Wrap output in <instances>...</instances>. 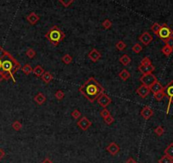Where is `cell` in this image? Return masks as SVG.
I'll list each match as a JSON object with an SVG mask.
<instances>
[{"instance_id":"cell-34","label":"cell","mask_w":173,"mask_h":163,"mask_svg":"<svg viewBox=\"0 0 173 163\" xmlns=\"http://www.w3.org/2000/svg\"><path fill=\"white\" fill-rule=\"evenodd\" d=\"M54 96H55V98L57 99L58 100H61L65 97V93L62 90H57L55 92V94H54Z\"/></svg>"},{"instance_id":"cell-26","label":"cell","mask_w":173,"mask_h":163,"mask_svg":"<svg viewBox=\"0 0 173 163\" xmlns=\"http://www.w3.org/2000/svg\"><path fill=\"white\" fill-rule=\"evenodd\" d=\"M62 61H63L66 65H70V64L72 62V57H71L69 54H66V55H65L62 57Z\"/></svg>"},{"instance_id":"cell-3","label":"cell","mask_w":173,"mask_h":163,"mask_svg":"<svg viewBox=\"0 0 173 163\" xmlns=\"http://www.w3.org/2000/svg\"><path fill=\"white\" fill-rule=\"evenodd\" d=\"M45 37L53 45L57 46L66 38V34L57 26H54L48 30V32L45 34Z\"/></svg>"},{"instance_id":"cell-42","label":"cell","mask_w":173,"mask_h":163,"mask_svg":"<svg viewBox=\"0 0 173 163\" xmlns=\"http://www.w3.org/2000/svg\"><path fill=\"white\" fill-rule=\"evenodd\" d=\"M5 156V152L3 149H0V161L2 159H3V157Z\"/></svg>"},{"instance_id":"cell-43","label":"cell","mask_w":173,"mask_h":163,"mask_svg":"<svg viewBox=\"0 0 173 163\" xmlns=\"http://www.w3.org/2000/svg\"><path fill=\"white\" fill-rule=\"evenodd\" d=\"M126 163H137L136 162V161H135L134 159L133 158V157H129L127 160H126Z\"/></svg>"},{"instance_id":"cell-35","label":"cell","mask_w":173,"mask_h":163,"mask_svg":"<svg viewBox=\"0 0 173 163\" xmlns=\"http://www.w3.org/2000/svg\"><path fill=\"white\" fill-rule=\"evenodd\" d=\"M102 26H103V27L105 29H109L111 27V26H112V22L109 19H105L103 22H102Z\"/></svg>"},{"instance_id":"cell-14","label":"cell","mask_w":173,"mask_h":163,"mask_svg":"<svg viewBox=\"0 0 173 163\" xmlns=\"http://www.w3.org/2000/svg\"><path fill=\"white\" fill-rule=\"evenodd\" d=\"M27 21L31 25H35L40 20V17L35 12H31L27 16Z\"/></svg>"},{"instance_id":"cell-10","label":"cell","mask_w":173,"mask_h":163,"mask_svg":"<svg viewBox=\"0 0 173 163\" xmlns=\"http://www.w3.org/2000/svg\"><path fill=\"white\" fill-rule=\"evenodd\" d=\"M154 115V111L149 106H144L141 111V115L144 117L145 120H149Z\"/></svg>"},{"instance_id":"cell-30","label":"cell","mask_w":173,"mask_h":163,"mask_svg":"<svg viewBox=\"0 0 173 163\" xmlns=\"http://www.w3.org/2000/svg\"><path fill=\"white\" fill-rule=\"evenodd\" d=\"M12 127L15 130V131H20L21 128H22V124L21 122L19 121H15L13 123H12Z\"/></svg>"},{"instance_id":"cell-1","label":"cell","mask_w":173,"mask_h":163,"mask_svg":"<svg viewBox=\"0 0 173 163\" xmlns=\"http://www.w3.org/2000/svg\"><path fill=\"white\" fill-rule=\"evenodd\" d=\"M20 64L8 51L0 46V83L3 80L12 79L15 83L14 75L20 69Z\"/></svg>"},{"instance_id":"cell-44","label":"cell","mask_w":173,"mask_h":163,"mask_svg":"<svg viewBox=\"0 0 173 163\" xmlns=\"http://www.w3.org/2000/svg\"><path fill=\"white\" fill-rule=\"evenodd\" d=\"M41 163H54V162H53L49 158H45V159H44V160H43V161Z\"/></svg>"},{"instance_id":"cell-9","label":"cell","mask_w":173,"mask_h":163,"mask_svg":"<svg viewBox=\"0 0 173 163\" xmlns=\"http://www.w3.org/2000/svg\"><path fill=\"white\" fill-rule=\"evenodd\" d=\"M138 39L141 41V43H142L144 45L147 46V45H149V44L153 41V37L151 36V34H149V32L144 31V32H143V33L139 36Z\"/></svg>"},{"instance_id":"cell-17","label":"cell","mask_w":173,"mask_h":163,"mask_svg":"<svg viewBox=\"0 0 173 163\" xmlns=\"http://www.w3.org/2000/svg\"><path fill=\"white\" fill-rule=\"evenodd\" d=\"M34 100L35 102L39 105V106H42L43 104H44V102L46 101V96L44 95V94L43 93H39L37 95H35L34 97Z\"/></svg>"},{"instance_id":"cell-5","label":"cell","mask_w":173,"mask_h":163,"mask_svg":"<svg viewBox=\"0 0 173 163\" xmlns=\"http://www.w3.org/2000/svg\"><path fill=\"white\" fill-rule=\"evenodd\" d=\"M173 31L172 30H171V28L167 26L166 23H164L163 25L161 26L160 31L158 32L157 36L160 38L163 39L164 41H165L166 39H168L169 38L172 37Z\"/></svg>"},{"instance_id":"cell-2","label":"cell","mask_w":173,"mask_h":163,"mask_svg":"<svg viewBox=\"0 0 173 163\" xmlns=\"http://www.w3.org/2000/svg\"><path fill=\"white\" fill-rule=\"evenodd\" d=\"M79 92L91 103H93L99 96L105 93V88L94 77H91L79 87Z\"/></svg>"},{"instance_id":"cell-40","label":"cell","mask_w":173,"mask_h":163,"mask_svg":"<svg viewBox=\"0 0 173 163\" xmlns=\"http://www.w3.org/2000/svg\"><path fill=\"white\" fill-rule=\"evenodd\" d=\"M110 115V111L107 110V109H104V110L100 112V115H101L104 119L106 118L107 116H109Z\"/></svg>"},{"instance_id":"cell-41","label":"cell","mask_w":173,"mask_h":163,"mask_svg":"<svg viewBox=\"0 0 173 163\" xmlns=\"http://www.w3.org/2000/svg\"><path fill=\"white\" fill-rule=\"evenodd\" d=\"M59 2L61 4H63L64 7H69L70 4H71V3L74 2V0H70V1H68V2H65V1H63V0H59Z\"/></svg>"},{"instance_id":"cell-39","label":"cell","mask_w":173,"mask_h":163,"mask_svg":"<svg viewBox=\"0 0 173 163\" xmlns=\"http://www.w3.org/2000/svg\"><path fill=\"white\" fill-rule=\"evenodd\" d=\"M165 43V45L169 46L170 48H173V37H171L168 39H166L165 41H164Z\"/></svg>"},{"instance_id":"cell-11","label":"cell","mask_w":173,"mask_h":163,"mask_svg":"<svg viewBox=\"0 0 173 163\" xmlns=\"http://www.w3.org/2000/svg\"><path fill=\"white\" fill-rule=\"evenodd\" d=\"M136 92H137V94L140 96L141 98L144 99V98H146L147 96L149 95V94L150 93V89L148 87L144 86V85H141V86L138 87L137 88Z\"/></svg>"},{"instance_id":"cell-21","label":"cell","mask_w":173,"mask_h":163,"mask_svg":"<svg viewBox=\"0 0 173 163\" xmlns=\"http://www.w3.org/2000/svg\"><path fill=\"white\" fill-rule=\"evenodd\" d=\"M119 60H120V62L123 65V66H127V65H129L130 63H131V61H132V59H131V58L129 57L127 55H123L119 59Z\"/></svg>"},{"instance_id":"cell-19","label":"cell","mask_w":173,"mask_h":163,"mask_svg":"<svg viewBox=\"0 0 173 163\" xmlns=\"http://www.w3.org/2000/svg\"><path fill=\"white\" fill-rule=\"evenodd\" d=\"M32 72H33L34 75L37 76V77H42L43 74L45 72V71H44V69L43 68V66H35V67L33 68Z\"/></svg>"},{"instance_id":"cell-18","label":"cell","mask_w":173,"mask_h":163,"mask_svg":"<svg viewBox=\"0 0 173 163\" xmlns=\"http://www.w3.org/2000/svg\"><path fill=\"white\" fill-rule=\"evenodd\" d=\"M42 80L46 83V84H48L52 80H53V75L49 72V71H45L43 74V76H42Z\"/></svg>"},{"instance_id":"cell-27","label":"cell","mask_w":173,"mask_h":163,"mask_svg":"<svg viewBox=\"0 0 173 163\" xmlns=\"http://www.w3.org/2000/svg\"><path fill=\"white\" fill-rule=\"evenodd\" d=\"M160 27H161V26H160L159 23L155 22V23H154V24L151 26V31L157 35V34H158V32H159V31H160Z\"/></svg>"},{"instance_id":"cell-25","label":"cell","mask_w":173,"mask_h":163,"mask_svg":"<svg viewBox=\"0 0 173 163\" xmlns=\"http://www.w3.org/2000/svg\"><path fill=\"white\" fill-rule=\"evenodd\" d=\"M115 48H117L119 51H123L126 48V44L123 41H118L115 43Z\"/></svg>"},{"instance_id":"cell-20","label":"cell","mask_w":173,"mask_h":163,"mask_svg":"<svg viewBox=\"0 0 173 163\" xmlns=\"http://www.w3.org/2000/svg\"><path fill=\"white\" fill-rule=\"evenodd\" d=\"M165 155L173 160V143H171L166 147V149L165 150Z\"/></svg>"},{"instance_id":"cell-16","label":"cell","mask_w":173,"mask_h":163,"mask_svg":"<svg viewBox=\"0 0 173 163\" xmlns=\"http://www.w3.org/2000/svg\"><path fill=\"white\" fill-rule=\"evenodd\" d=\"M154 69H155V68H154V66L153 65L149 66H141V65L138 66V70L143 73V75H144V74H149V73H152L154 71Z\"/></svg>"},{"instance_id":"cell-33","label":"cell","mask_w":173,"mask_h":163,"mask_svg":"<svg viewBox=\"0 0 173 163\" xmlns=\"http://www.w3.org/2000/svg\"><path fill=\"white\" fill-rule=\"evenodd\" d=\"M132 50H133L134 53H136V54H138V53H140V52L143 50V47H142L139 43H136V44H134V45L133 46Z\"/></svg>"},{"instance_id":"cell-13","label":"cell","mask_w":173,"mask_h":163,"mask_svg":"<svg viewBox=\"0 0 173 163\" xmlns=\"http://www.w3.org/2000/svg\"><path fill=\"white\" fill-rule=\"evenodd\" d=\"M88 58H89L92 61L97 62V61L101 58V54L97 50L96 48H93V49L89 52V54H88Z\"/></svg>"},{"instance_id":"cell-28","label":"cell","mask_w":173,"mask_h":163,"mask_svg":"<svg viewBox=\"0 0 173 163\" xmlns=\"http://www.w3.org/2000/svg\"><path fill=\"white\" fill-rule=\"evenodd\" d=\"M141 66H151L152 65V62L150 60V59L149 57H144L142 60H141Z\"/></svg>"},{"instance_id":"cell-7","label":"cell","mask_w":173,"mask_h":163,"mask_svg":"<svg viewBox=\"0 0 173 163\" xmlns=\"http://www.w3.org/2000/svg\"><path fill=\"white\" fill-rule=\"evenodd\" d=\"M77 124L82 131H86L92 126V122H91L90 120H88V118H86V116H82L77 122Z\"/></svg>"},{"instance_id":"cell-4","label":"cell","mask_w":173,"mask_h":163,"mask_svg":"<svg viewBox=\"0 0 173 163\" xmlns=\"http://www.w3.org/2000/svg\"><path fill=\"white\" fill-rule=\"evenodd\" d=\"M139 81L142 83V84L144 86L150 87L154 83L156 82H158L157 77H155L153 73H149V74H144L142 77L139 78Z\"/></svg>"},{"instance_id":"cell-15","label":"cell","mask_w":173,"mask_h":163,"mask_svg":"<svg viewBox=\"0 0 173 163\" xmlns=\"http://www.w3.org/2000/svg\"><path fill=\"white\" fill-rule=\"evenodd\" d=\"M150 89V92H152L154 94L159 93V92H161L164 90V87L161 85V83L160 82H156L155 83H154L152 86L149 87Z\"/></svg>"},{"instance_id":"cell-23","label":"cell","mask_w":173,"mask_h":163,"mask_svg":"<svg viewBox=\"0 0 173 163\" xmlns=\"http://www.w3.org/2000/svg\"><path fill=\"white\" fill-rule=\"evenodd\" d=\"M172 51H173V48H170V47H169V46H167V45H165L163 48H161V52L163 53L165 56H169V55L172 53Z\"/></svg>"},{"instance_id":"cell-29","label":"cell","mask_w":173,"mask_h":163,"mask_svg":"<svg viewBox=\"0 0 173 163\" xmlns=\"http://www.w3.org/2000/svg\"><path fill=\"white\" fill-rule=\"evenodd\" d=\"M159 163H173V160L165 155L159 160Z\"/></svg>"},{"instance_id":"cell-31","label":"cell","mask_w":173,"mask_h":163,"mask_svg":"<svg viewBox=\"0 0 173 163\" xmlns=\"http://www.w3.org/2000/svg\"><path fill=\"white\" fill-rule=\"evenodd\" d=\"M26 54H27V55L30 59H32V58H34L36 56V51L31 48H29L27 50Z\"/></svg>"},{"instance_id":"cell-38","label":"cell","mask_w":173,"mask_h":163,"mask_svg":"<svg viewBox=\"0 0 173 163\" xmlns=\"http://www.w3.org/2000/svg\"><path fill=\"white\" fill-rule=\"evenodd\" d=\"M71 115H72V117H73L74 119H78V118H80V116L82 115V114H81V112H80L77 109H76V110H74V111L71 112Z\"/></svg>"},{"instance_id":"cell-36","label":"cell","mask_w":173,"mask_h":163,"mask_svg":"<svg viewBox=\"0 0 173 163\" xmlns=\"http://www.w3.org/2000/svg\"><path fill=\"white\" fill-rule=\"evenodd\" d=\"M164 132H165V130H164L162 126H158V127L154 129V133L158 135V136H161V135L164 134Z\"/></svg>"},{"instance_id":"cell-32","label":"cell","mask_w":173,"mask_h":163,"mask_svg":"<svg viewBox=\"0 0 173 163\" xmlns=\"http://www.w3.org/2000/svg\"><path fill=\"white\" fill-rule=\"evenodd\" d=\"M154 98H155V99H157L158 101H160V100H162L165 97V92L163 91H161V92H159V93H157V94H154Z\"/></svg>"},{"instance_id":"cell-8","label":"cell","mask_w":173,"mask_h":163,"mask_svg":"<svg viewBox=\"0 0 173 163\" xmlns=\"http://www.w3.org/2000/svg\"><path fill=\"white\" fill-rule=\"evenodd\" d=\"M97 101H98V103L99 106H101L103 108L105 109L106 107L111 103V99H110V97H109L106 94L103 93L97 99Z\"/></svg>"},{"instance_id":"cell-12","label":"cell","mask_w":173,"mask_h":163,"mask_svg":"<svg viewBox=\"0 0 173 163\" xmlns=\"http://www.w3.org/2000/svg\"><path fill=\"white\" fill-rule=\"evenodd\" d=\"M106 150L110 154V155H115L116 154H118V152L120 151V147L115 142H111V143H110V144L106 147Z\"/></svg>"},{"instance_id":"cell-6","label":"cell","mask_w":173,"mask_h":163,"mask_svg":"<svg viewBox=\"0 0 173 163\" xmlns=\"http://www.w3.org/2000/svg\"><path fill=\"white\" fill-rule=\"evenodd\" d=\"M164 92L165 94V96L169 98V104L167 106V110H166V114L169 113L170 111V106L173 103V80H172L166 86L164 87Z\"/></svg>"},{"instance_id":"cell-37","label":"cell","mask_w":173,"mask_h":163,"mask_svg":"<svg viewBox=\"0 0 173 163\" xmlns=\"http://www.w3.org/2000/svg\"><path fill=\"white\" fill-rule=\"evenodd\" d=\"M104 121H105V122L107 125H110L115 122V118L111 115H110L109 116H107L106 118H105Z\"/></svg>"},{"instance_id":"cell-22","label":"cell","mask_w":173,"mask_h":163,"mask_svg":"<svg viewBox=\"0 0 173 163\" xmlns=\"http://www.w3.org/2000/svg\"><path fill=\"white\" fill-rule=\"evenodd\" d=\"M119 77H121L123 81H126L128 78H130L131 74H130V72H129L126 69H123V70L119 73Z\"/></svg>"},{"instance_id":"cell-24","label":"cell","mask_w":173,"mask_h":163,"mask_svg":"<svg viewBox=\"0 0 173 163\" xmlns=\"http://www.w3.org/2000/svg\"><path fill=\"white\" fill-rule=\"evenodd\" d=\"M21 70H22V71H23L26 75H29V74H31V73L32 72V71H33L32 67H31L29 64H26L23 67L21 68Z\"/></svg>"}]
</instances>
